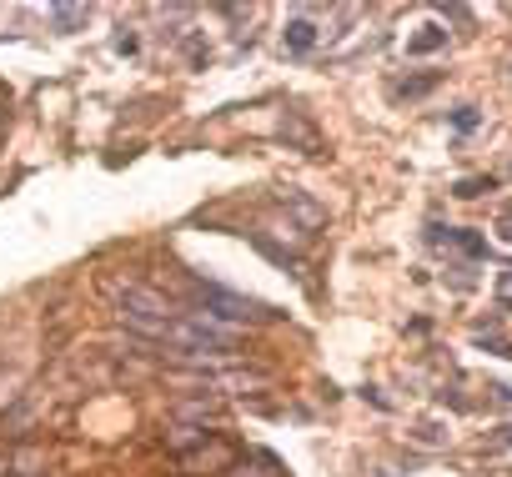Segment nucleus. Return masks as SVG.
Wrapping results in <instances>:
<instances>
[{
    "mask_svg": "<svg viewBox=\"0 0 512 477\" xmlns=\"http://www.w3.org/2000/svg\"><path fill=\"white\" fill-rule=\"evenodd\" d=\"M497 297H502V302H512V267L497 277Z\"/></svg>",
    "mask_w": 512,
    "mask_h": 477,
    "instance_id": "13",
    "label": "nucleus"
},
{
    "mask_svg": "<svg viewBox=\"0 0 512 477\" xmlns=\"http://www.w3.org/2000/svg\"><path fill=\"white\" fill-rule=\"evenodd\" d=\"M166 347H176V352H191V357H211V352H231L236 347V327H226V322H216V317H206V312H176V322H171V332H166Z\"/></svg>",
    "mask_w": 512,
    "mask_h": 477,
    "instance_id": "1",
    "label": "nucleus"
},
{
    "mask_svg": "<svg viewBox=\"0 0 512 477\" xmlns=\"http://www.w3.org/2000/svg\"><path fill=\"white\" fill-rule=\"evenodd\" d=\"M121 317H126L131 332H141V337H151V342H166V332H171V322H176L171 302L156 297L151 287H126V292H121Z\"/></svg>",
    "mask_w": 512,
    "mask_h": 477,
    "instance_id": "2",
    "label": "nucleus"
},
{
    "mask_svg": "<svg viewBox=\"0 0 512 477\" xmlns=\"http://www.w3.org/2000/svg\"><path fill=\"white\" fill-rule=\"evenodd\" d=\"M282 136H292V141H302V151H317V131H312L307 121H297V116H287V126H282Z\"/></svg>",
    "mask_w": 512,
    "mask_h": 477,
    "instance_id": "8",
    "label": "nucleus"
},
{
    "mask_svg": "<svg viewBox=\"0 0 512 477\" xmlns=\"http://www.w3.org/2000/svg\"><path fill=\"white\" fill-rule=\"evenodd\" d=\"M457 247H462L467 257H482V242H477V236H472V231H462V236H457Z\"/></svg>",
    "mask_w": 512,
    "mask_h": 477,
    "instance_id": "11",
    "label": "nucleus"
},
{
    "mask_svg": "<svg viewBox=\"0 0 512 477\" xmlns=\"http://www.w3.org/2000/svg\"><path fill=\"white\" fill-rule=\"evenodd\" d=\"M502 236H507V242H512V211H502Z\"/></svg>",
    "mask_w": 512,
    "mask_h": 477,
    "instance_id": "14",
    "label": "nucleus"
},
{
    "mask_svg": "<svg viewBox=\"0 0 512 477\" xmlns=\"http://www.w3.org/2000/svg\"><path fill=\"white\" fill-rule=\"evenodd\" d=\"M196 302L206 307V317H216V322H262L267 312L256 307V302H246V297H236V292H226V287H216V282H196Z\"/></svg>",
    "mask_w": 512,
    "mask_h": 477,
    "instance_id": "3",
    "label": "nucleus"
},
{
    "mask_svg": "<svg viewBox=\"0 0 512 477\" xmlns=\"http://www.w3.org/2000/svg\"><path fill=\"white\" fill-rule=\"evenodd\" d=\"M226 477H277V462L272 457H256V462H236Z\"/></svg>",
    "mask_w": 512,
    "mask_h": 477,
    "instance_id": "7",
    "label": "nucleus"
},
{
    "mask_svg": "<svg viewBox=\"0 0 512 477\" xmlns=\"http://www.w3.org/2000/svg\"><path fill=\"white\" fill-rule=\"evenodd\" d=\"M442 41H447L442 31H427V36H417V41H407V51H412V56H427V51H437Z\"/></svg>",
    "mask_w": 512,
    "mask_h": 477,
    "instance_id": "10",
    "label": "nucleus"
},
{
    "mask_svg": "<svg viewBox=\"0 0 512 477\" xmlns=\"http://www.w3.org/2000/svg\"><path fill=\"white\" fill-rule=\"evenodd\" d=\"M472 126H477V111L462 106V111H457V131H472Z\"/></svg>",
    "mask_w": 512,
    "mask_h": 477,
    "instance_id": "12",
    "label": "nucleus"
},
{
    "mask_svg": "<svg viewBox=\"0 0 512 477\" xmlns=\"http://www.w3.org/2000/svg\"><path fill=\"white\" fill-rule=\"evenodd\" d=\"M282 41H287V51H312V46H317V26H312L307 16H297V21H287Z\"/></svg>",
    "mask_w": 512,
    "mask_h": 477,
    "instance_id": "5",
    "label": "nucleus"
},
{
    "mask_svg": "<svg viewBox=\"0 0 512 477\" xmlns=\"http://www.w3.org/2000/svg\"><path fill=\"white\" fill-rule=\"evenodd\" d=\"M86 21V6H56V26L61 31H71V26H81Z\"/></svg>",
    "mask_w": 512,
    "mask_h": 477,
    "instance_id": "9",
    "label": "nucleus"
},
{
    "mask_svg": "<svg viewBox=\"0 0 512 477\" xmlns=\"http://www.w3.org/2000/svg\"><path fill=\"white\" fill-rule=\"evenodd\" d=\"M181 467H186V472H221V477H226V472L236 467V452H231L226 442H211V437H206L196 452L181 457Z\"/></svg>",
    "mask_w": 512,
    "mask_h": 477,
    "instance_id": "4",
    "label": "nucleus"
},
{
    "mask_svg": "<svg viewBox=\"0 0 512 477\" xmlns=\"http://www.w3.org/2000/svg\"><path fill=\"white\" fill-rule=\"evenodd\" d=\"M41 467H46V457H41L36 447H21V452L11 457V472H16V477H46Z\"/></svg>",
    "mask_w": 512,
    "mask_h": 477,
    "instance_id": "6",
    "label": "nucleus"
}]
</instances>
